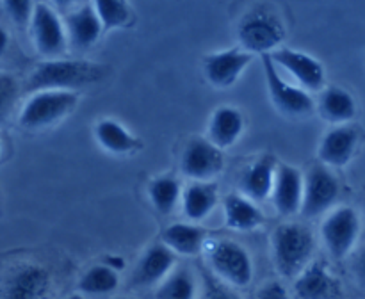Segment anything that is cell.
Returning a JSON list of instances; mask_svg holds the SVG:
<instances>
[{"mask_svg":"<svg viewBox=\"0 0 365 299\" xmlns=\"http://www.w3.org/2000/svg\"><path fill=\"white\" fill-rule=\"evenodd\" d=\"M225 169V152L216 148L205 135L185 142L180 155V173L191 182H216Z\"/></svg>","mask_w":365,"mask_h":299,"instance_id":"8fae6325","label":"cell"},{"mask_svg":"<svg viewBox=\"0 0 365 299\" xmlns=\"http://www.w3.org/2000/svg\"><path fill=\"white\" fill-rule=\"evenodd\" d=\"M316 255V237L309 226L296 221L278 224L271 235L273 266L282 278L296 280Z\"/></svg>","mask_w":365,"mask_h":299,"instance_id":"7a4b0ae2","label":"cell"},{"mask_svg":"<svg viewBox=\"0 0 365 299\" xmlns=\"http://www.w3.org/2000/svg\"><path fill=\"white\" fill-rule=\"evenodd\" d=\"M269 57L277 66L289 71L307 93H321L327 88V68L317 57L289 46H282Z\"/></svg>","mask_w":365,"mask_h":299,"instance_id":"7c38bea8","label":"cell"},{"mask_svg":"<svg viewBox=\"0 0 365 299\" xmlns=\"http://www.w3.org/2000/svg\"><path fill=\"white\" fill-rule=\"evenodd\" d=\"M285 38L287 28L273 7L255 6L246 11L239 20L237 43L252 56H271L284 46Z\"/></svg>","mask_w":365,"mask_h":299,"instance_id":"3957f363","label":"cell"},{"mask_svg":"<svg viewBox=\"0 0 365 299\" xmlns=\"http://www.w3.org/2000/svg\"><path fill=\"white\" fill-rule=\"evenodd\" d=\"M182 192H184V187L180 180L171 173L153 177L146 185L150 205L163 216H170L175 212V209L182 203Z\"/></svg>","mask_w":365,"mask_h":299,"instance_id":"484cf974","label":"cell"},{"mask_svg":"<svg viewBox=\"0 0 365 299\" xmlns=\"http://www.w3.org/2000/svg\"><path fill=\"white\" fill-rule=\"evenodd\" d=\"M316 110L321 120L331 127H342L355 120L359 103L353 93L342 85H327L317 96Z\"/></svg>","mask_w":365,"mask_h":299,"instance_id":"7402d4cb","label":"cell"},{"mask_svg":"<svg viewBox=\"0 0 365 299\" xmlns=\"http://www.w3.org/2000/svg\"><path fill=\"white\" fill-rule=\"evenodd\" d=\"M29 31H31L32 45L36 52L43 57V61L63 59L64 53L70 48L64 20L48 4H36Z\"/></svg>","mask_w":365,"mask_h":299,"instance_id":"9c48e42d","label":"cell"},{"mask_svg":"<svg viewBox=\"0 0 365 299\" xmlns=\"http://www.w3.org/2000/svg\"><path fill=\"white\" fill-rule=\"evenodd\" d=\"M81 95L77 91L46 89L29 95L18 114V125L27 132H43L57 127L77 109Z\"/></svg>","mask_w":365,"mask_h":299,"instance_id":"277c9868","label":"cell"},{"mask_svg":"<svg viewBox=\"0 0 365 299\" xmlns=\"http://www.w3.org/2000/svg\"><path fill=\"white\" fill-rule=\"evenodd\" d=\"M120 281L121 278L118 271L110 269L109 266L100 262L86 269V273L78 278L77 292L84 298L86 295H107L118 290Z\"/></svg>","mask_w":365,"mask_h":299,"instance_id":"4316f807","label":"cell"},{"mask_svg":"<svg viewBox=\"0 0 365 299\" xmlns=\"http://www.w3.org/2000/svg\"><path fill=\"white\" fill-rule=\"evenodd\" d=\"M103 263H106V266H109L110 269L118 271V273H120V271L125 267L123 256H118V255H109V256H106V260H103Z\"/></svg>","mask_w":365,"mask_h":299,"instance_id":"e575fe53","label":"cell"},{"mask_svg":"<svg viewBox=\"0 0 365 299\" xmlns=\"http://www.w3.org/2000/svg\"><path fill=\"white\" fill-rule=\"evenodd\" d=\"M66 299H86V298H84V295H82V294H78V292H77V294H71V295H68Z\"/></svg>","mask_w":365,"mask_h":299,"instance_id":"8d00e7d4","label":"cell"},{"mask_svg":"<svg viewBox=\"0 0 365 299\" xmlns=\"http://www.w3.org/2000/svg\"><path fill=\"white\" fill-rule=\"evenodd\" d=\"M93 139L103 152L116 157H130L143 148V141L113 117H102L93 127Z\"/></svg>","mask_w":365,"mask_h":299,"instance_id":"44dd1931","label":"cell"},{"mask_svg":"<svg viewBox=\"0 0 365 299\" xmlns=\"http://www.w3.org/2000/svg\"><path fill=\"white\" fill-rule=\"evenodd\" d=\"M9 41H11L9 32L0 25V57H2L4 53L7 52V48H9Z\"/></svg>","mask_w":365,"mask_h":299,"instance_id":"d590c367","label":"cell"},{"mask_svg":"<svg viewBox=\"0 0 365 299\" xmlns=\"http://www.w3.org/2000/svg\"><path fill=\"white\" fill-rule=\"evenodd\" d=\"M262 70L266 78L267 95L274 109L285 117L292 120H303L309 117L316 110V102L310 93L302 89L299 85H292L285 80L278 71V66L273 63L269 56H262Z\"/></svg>","mask_w":365,"mask_h":299,"instance_id":"ba28073f","label":"cell"},{"mask_svg":"<svg viewBox=\"0 0 365 299\" xmlns=\"http://www.w3.org/2000/svg\"><path fill=\"white\" fill-rule=\"evenodd\" d=\"M220 191L216 182H189L182 192V212L189 223L200 224L216 209Z\"/></svg>","mask_w":365,"mask_h":299,"instance_id":"cb8c5ba5","label":"cell"},{"mask_svg":"<svg viewBox=\"0 0 365 299\" xmlns=\"http://www.w3.org/2000/svg\"><path fill=\"white\" fill-rule=\"evenodd\" d=\"M155 299H196L200 295L198 280L189 267L177 266L173 273L155 287Z\"/></svg>","mask_w":365,"mask_h":299,"instance_id":"83f0119b","label":"cell"},{"mask_svg":"<svg viewBox=\"0 0 365 299\" xmlns=\"http://www.w3.org/2000/svg\"><path fill=\"white\" fill-rule=\"evenodd\" d=\"M321 242L334 260L353 255L362 235V217L351 205H339L324 216L319 228Z\"/></svg>","mask_w":365,"mask_h":299,"instance_id":"52a82bcc","label":"cell"},{"mask_svg":"<svg viewBox=\"0 0 365 299\" xmlns=\"http://www.w3.org/2000/svg\"><path fill=\"white\" fill-rule=\"evenodd\" d=\"M305 174L287 162H278L274 174L271 201L280 216H294L302 212Z\"/></svg>","mask_w":365,"mask_h":299,"instance_id":"ac0fdd59","label":"cell"},{"mask_svg":"<svg viewBox=\"0 0 365 299\" xmlns=\"http://www.w3.org/2000/svg\"><path fill=\"white\" fill-rule=\"evenodd\" d=\"M114 299H135V298H128V295H118V298Z\"/></svg>","mask_w":365,"mask_h":299,"instance_id":"74e56055","label":"cell"},{"mask_svg":"<svg viewBox=\"0 0 365 299\" xmlns=\"http://www.w3.org/2000/svg\"><path fill=\"white\" fill-rule=\"evenodd\" d=\"M53 294L52 271L34 260L13 263L0 276V299H52Z\"/></svg>","mask_w":365,"mask_h":299,"instance_id":"8992f818","label":"cell"},{"mask_svg":"<svg viewBox=\"0 0 365 299\" xmlns=\"http://www.w3.org/2000/svg\"><path fill=\"white\" fill-rule=\"evenodd\" d=\"M360 134L353 125H342V127H331L324 132L317 146V159L319 164L327 167L341 169L346 167L355 157L359 148Z\"/></svg>","mask_w":365,"mask_h":299,"instance_id":"e0dca14e","label":"cell"},{"mask_svg":"<svg viewBox=\"0 0 365 299\" xmlns=\"http://www.w3.org/2000/svg\"><path fill=\"white\" fill-rule=\"evenodd\" d=\"M294 294L298 299H341L344 285L328 262L316 258L294 280Z\"/></svg>","mask_w":365,"mask_h":299,"instance_id":"9a60e30c","label":"cell"},{"mask_svg":"<svg viewBox=\"0 0 365 299\" xmlns=\"http://www.w3.org/2000/svg\"><path fill=\"white\" fill-rule=\"evenodd\" d=\"M341 196V182L330 167L316 164L305 173V187H303L302 216L305 219L327 216L335 209Z\"/></svg>","mask_w":365,"mask_h":299,"instance_id":"30bf717a","label":"cell"},{"mask_svg":"<svg viewBox=\"0 0 365 299\" xmlns=\"http://www.w3.org/2000/svg\"><path fill=\"white\" fill-rule=\"evenodd\" d=\"M210 273L223 283L234 288H246L255 276V266L248 249L232 238H212L207 241L205 249Z\"/></svg>","mask_w":365,"mask_h":299,"instance_id":"5b68a950","label":"cell"},{"mask_svg":"<svg viewBox=\"0 0 365 299\" xmlns=\"http://www.w3.org/2000/svg\"><path fill=\"white\" fill-rule=\"evenodd\" d=\"M107 75V68L88 59H50L41 61L32 68L25 91L29 95L46 89L59 91H77L84 85L96 84Z\"/></svg>","mask_w":365,"mask_h":299,"instance_id":"6da1fadb","label":"cell"},{"mask_svg":"<svg viewBox=\"0 0 365 299\" xmlns=\"http://www.w3.org/2000/svg\"><path fill=\"white\" fill-rule=\"evenodd\" d=\"M253 61L252 53L242 50L241 46L217 50L203 57L202 70L207 82L216 89H230L237 84L241 75Z\"/></svg>","mask_w":365,"mask_h":299,"instance_id":"4fadbf2b","label":"cell"},{"mask_svg":"<svg viewBox=\"0 0 365 299\" xmlns=\"http://www.w3.org/2000/svg\"><path fill=\"white\" fill-rule=\"evenodd\" d=\"M177 267V255L163 242H152L145 248L132 271V285L139 288L159 287Z\"/></svg>","mask_w":365,"mask_h":299,"instance_id":"5bb4252c","label":"cell"},{"mask_svg":"<svg viewBox=\"0 0 365 299\" xmlns=\"http://www.w3.org/2000/svg\"><path fill=\"white\" fill-rule=\"evenodd\" d=\"M225 224L234 231H252L266 223V216L255 201L241 192H230L223 199Z\"/></svg>","mask_w":365,"mask_h":299,"instance_id":"d4e9b609","label":"cell"},{"mask_svg":"<svg viewBox=\"0 0 365 299\" xmlns=\"http://www.w3.org/2000/svg\"><path fill=\"white\" fill-rule=\"evenodd\" d=\"M63 20L70 48L77 50V52H88L102 38V21H100L93 4H81L71 9Z\"/></svg>","mask_w":365,"mask_h":299,"instance_id":"d6986e66","label":"cell"},{"mask_svg":"<svg viewBox=\"0 0 365 299\" xmlns=\"http://www.w3.org/2000/svg\"><path fill=\"white\" fill-rule=\"evenodd\" d=\"M93 6L102 21L103 32L130 27L134 23V11L130 4L121 0H96Z\"/></svg>","mask_w":365,"mask_h":299,"instance_id":"f1b7e54d","label":"cell"},{"mask_svg":"<svg viewBox=\"0 0 365 299\" xmlns=\"http://www.w3.org/2000/svg\"><path fill=\"white\" fill-rule=\"evenodd\" d=\"M0 157H2V141H0Z\"/></svg>","mask_w":365,"mask_h":299,"instance_id":"f35d334b","label":"cell"},{"mask_svg":"<svg viewBox=\"0 0 365 299\" xmlns=\"http://www.w3.org/2000/svg\"><path fill=\"white\" fill-rule=\"evenodd\" d=\"M34 2H27V0H7L2 4V9L14 25L29 27L34 14Z\"/></svg>","mask_w":365,"mask_h":299,"instance_id":"1f68e13d","label":"cell"},{"mask_svg":"<svg viewBox=\"0 0 365 299\" xmlns=\"http://www.w3.org/2000/svg\"><path fill=\"white\" fill-rule=\"evenodd\" d=\"M280 160L273 153H264L252 162L246 164L237 178V189L242 196L255 201L257 205L271 198L274 184V174Z\"/></svg>","mask_w":365,"mask_h":299,"instance_id":"2e32d148","label":"cell"},{"mask_svg":"<svg viewBox=\"0 0 365 299\" xmlns=\"http://www.w3.org/2000/svg\"><path fill=\"white\" fill-rule=\"evenodd\" d=\"M351 273L355 276V280L359 281V285H362L365 288V248L355 253L351 260Z\"/></svg>","mask_w":365,"mask_h":299,"instance_id":"836d02e7","label":"cell"},{"mask_svg":"<svg viewBox=\"0 0 365 299\" xmlns=\"http://www.w3.org/2000/svg\"><path fill=\"white\" fill-rule=\"evenodd\" d=\"M207 231L202 224L189 223V221H178L171 223L160 231V242L168 249L180 256H196L203 253L207 244Z\"/></svg>","mask_w":365,"mask_h":299,"instance_id":"603a6c76","label":"cell"},{"mask_svg":"<svg viewBox=\"0 0 365 299\" xmlns=\"http://www.w3.org/2000/svg\"><path fill=\"white\" fill-rule=\"evenodd\" d=\"M198 299H241V295L237 294V288L223 283L212 273H203Z\"/></svg>","mask_w":365,"mask_h":299,"instance_id":"4dcf8cb0","label":"cell"},{"mask_svg":"<svg viewBox=\"0 0 365 299\" xmlns=\"http://www.w3.org/2000/svg\"><path fill=\"white\" fill-rule=\"evenodd\" d=\"M20 98V84L9 73H0V125L9 120Z\"/></svg>","mask_w":365,"mask_h":299,"instance_id":"f546056e","label":"cell"},{"mask_svg":"<svg viewBox=\"0 0 365 299\" xmlns=\"http://www.w3.org/2000/svg\"><path fill=\"white\" fill-rule=\"evenodd\" d=\"M246 130V117L239 107L220 105L210 112L205 137L220 150H230L239 142Z\"/></svg>","mask_w":365,"mask_h":299,"instance_id":"ffe728a7","label":"cell"},{"mask_svg":"<svg viewBox=\"0 0 365 299\" xmlns=\"http://www.w3.org/2000/svg\"><path fill=\"white\" fill-rule=\"evenodd\" d=\"M255 299H292V294L280 280H269L260 285Z\"/></svg>","mask_w":365,"mask_h":299,"instance_id":"d6a6232c","label":"cell"}]
</instances>
